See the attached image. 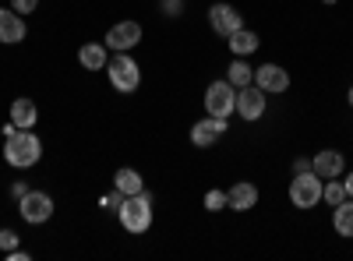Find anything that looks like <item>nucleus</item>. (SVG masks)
Segmentation results:
<instances>
[{
	"mask_svg": "<svg viewBox=\"0 0 353 261\" xmlns=\"http://www.w3.org/2000/svg\"><path fill=\"white\" fill-rule=\"evenodd\" d=\"M4 159L14 169H28L43 159V141L36 138V131H14L11 138H4Z\"/></svg>",
	"mask_w": 353,
	"mask_h": 261,
	"instance_id": "1",
	"label": "nucleus"
},
{
	"mask_svg": "<svg viewBox=\"0 0 353 261\" xmlns=\"http://www.w3.org/2000/svg\"><path fill=\"white\" fill-rule=\"evenodd\" d=\"M121 226L128 229V233H149V226H152V198L149 194H131L121 201Z\"/></svg>",
	"mask_w": 353,
	"mask_h": 261,
	"instance_id": "2",
	"label": "nucleus"
},
{
	"mask_svg": "<svg viewBox=\"0 0 353 261\" xmlns=\"http://www.w3.org/2000/svg\"><path fill=\"white\" fill-rule=\"evenodd\" d=\"M106 74H110V85L117 92H134L141 85V67L128 53H117L113 61H106Z\"/></svg>",
	"mask_w": 353,
	"mask_h": 261,
	"instance_id": "3",
	"label": "nucleus"
},
{
	"mask_svg": "<svg viewBox=\"0 0 353 261\" xmlns=\"http://www.w3.org/2000/svg\"><path fill=\"white\" fill-rule=\"evenodd\" d=\"M290 201H293V209H314L321 201V177L314 169L297 173V177L290 180Z\"/></svg>",
	"mask_w": 353,
	"mask_h": 261,
	"instance_id": "4",
	"label": "nucleus"
},
{
	"mask_svg": "<svg viewBox=\"0 0 353 261\" xmlns=\"http://www.w3.org/2000/svg\"><path fill=\"white\" fill-rule=\"evenodd\" d=\"M205 109H209V117H230L233 109H237V89L223 78V81H212L209 89H205Z\"/></svg>",
	"mask_w": 353,
	"mask_h": 261,
	"instance_id": "5",
	"label": "nucleus"
},
{
	"mask_svg": "<svg viewBox=\"0 0 353 261\" xmlns=\"http://www.w3.org/2000/svg\"><path fill=\"white\" fill-rule=\"evenodd\" d=\"M18 212H21L25 222L39 226V222H46V219L53 216V198H50L46 191H32V187H28V191L18 198Z\"/></svg>",
	"mask_w": 353,
	"mask_h": 261,
	"instance_id": "6",
	"label": "nucleus"
},
{
	"mask_svg": "<svg viewBox=\"0 0 353 261\" xmlns=\"http://www.w3.org/2000/svg\"><path fill=\"white\" fill-rule=\"evenodd\" d=\"M141 43V25L138 21H117L110 25V32H106V46L113 53H128Z\"/></svg>",
	"mask_w": 353,
	"mask_h": 261,
	"instance_id": "7",
	"label": "nucleus"
},
{
	"mask_svg": "<svg viewBox=\"0 0 353 261\" xmlns=\"http://www.w3.org/2000/svg\"><path fill=\"white\" fill-rule=\"evenodd\" d=\"M209 25L216 28L219 36H233L237 28H244V18L233 4H212L209 8Z\"/></svg>",
	"mask_w": 353,
	"mask_h": 261,
	"instance_id": "8",
	"label": "nucleus"
},
{
	"mask_svg": "<svg viewBox=\"0 0 353 261\" xmlns=\"http://www.w3.org/2000/svg\"><path fill=\"white\" fill-rule=\"evenodd\" d=\"M237 113L244 121H261L265 113V92L258 89V85H244V89H237Z\"/></svg>",
	"mask_w": 353,
	"mask_h": 261,
	"instance_id": "9",
	"label": "nucleus"
},
{
	"mask_svg": "<svg viewBox=\"0 0 353 261\" xmlns=\"http://www.w3.org/2000/svg\"><path fill=\"white\" fill-rule=\"evenodd\" d=\"M254 85L261 92H286L290 89V74L279 64H261V67H254Z\"/></svg>",
	"mask_w": 353,
	"mask_h": 261,
	"instance_id": "10",
	"label": "nucleus"
},
{
	"mask_svg": "<svg viewBox=\"0 0 353 261\" xmlns=\"http://www.w3.org/2000/svg\"><path fill=\"white\" fill-rule=\"evenodd\" d=\"M311 169L318 173L321 180H332V177H343L346 159H343V152H336V149H321V152L311 159Z\"/></svg>",
	"mask_w": 353,
	"mask_h": 261,
	"instance_id": "11",
	"label": "nucleus"
},
{
	"mask_svg": "<svg viewBox=\"0 0 353 261\" xmlns=\"http://www.w3.org/2000/svg\"><path fill=\"white\" fill-rule=\"evenodd\" d=\"M223 131H226V117H205L191 127V141L198 145V149H209V145L219 141Z\"/></svg>",
	"mask_w": 353,
	"mask_h": 261,
	"instance_id": "12",
	"label": "nucleus"
},
{
	"mask_svg": "<svg viewBox=\"0 0 353 261\" xmlns=\"http://www.w3.org/2000/svg\"><path fill=\"white\" fill-rule=\"evenodd\" d=\"M25 39V21H21V14L11 8H0V43H8V46H14V43H21Z\"/></svg>",
	"mask_w": 353,
	"mask_h": 261,
	"instance_id": "13",
	"label": "nucleus"
},
{
	"mask_svg": "<svg viewBox=\"0 0 353 261\" xmlns=\"http://www.w3.org/2000/svg\"><path fill=\"white\" fill-rule=\"evenodd\" d=\"M226 198H230V209L233 212H251L258 205V187L251 180H241V184H233L226 191Z\"/></svg>",
	"mask_w": 353,
	"mask_h": 261,
	"instance_id": "14",
	"label": "nucleus"
},
{
	"mask_svg": "<svg viewBox=\"0 0 353 261\" xmlns=\"http://www.w3.org/2000/svg\"><path fill=\"white\" fill-rule=\"evenodd\" d=\"M11 121H14L21 131H32V127L39 124V106H36L32 99L18 96V99L11 103Z\"/></svg>",
	"mask_w": 353,
	"mask_h": 261,
	"instance_id": "15",
	"label": "nucleus"
},
{
	"mask_svg": "<svg viewBox=\"0 0 353 261\" xmlns=\"http://www.w3.org/2000/svg\"><path fill=\"white\" fill-rule=\"evenodd\" d=\"M113 187L121 191L124 198H131V194H141V191H145V180H141V173H138V169L124 166V169H117V177H113Z\"/></svg>",
	"mask_w": 353,
	"mask_h": 261,
	"instance_id": "16",
	"label": "nucleus"
},
{
	"mask_svg": "<svg viewBox=\"0 0 353 261\" xmlns=\"http://www.w3.org/2000/svg\"><path fill=\"white\" fill-rule=\"evenodd\" d=\"M106 46H99V43H85L81 50H78V64L81 67H88V71H99V67H106Z\"/></svg>",
	"mask_w": 353,
	"mask_h": 261,
	"instance_id": "17",
	"label": "nucleus"
},
{
	"mask_svg": "<svg viewBox=\"0 0 353 261\" xmlns=\"http://www.w3.org/2000/svg\"><path fill=\"white\" fill-rule=\"evenodd\" d=\"M226 43H230V50L237 53V56H248V53L258 50V36L251 32V28H237L233 36H226Z\"/></svg>",
	"mask_w": 353,
	"mask_h": 261,
	"instance_id": "18",
	"label": "nucleus"
},
{
	"mask_svg": "<svg viewBox=\"0 0 353 261\" xmlns=\"http://www.w3.org/2000/svg\"><path fill=\"white\" fill-rule=\"evenodd\" d=\"M332 226H336V233L339 237H353V201L346 198L343 205H336V212H332Z\"/></svg>",
	"mask_w": 353,
	"mask_h": 261,
	"instance_id": "19",
	"label": "nucleus"
},
{
	"mask_svg": "<svg viewBox=\"0 0 353 261\" xmlns=\"http://www.w3.org/2000/svg\"><path fill=\"white\" fill-rule=\"evenodd\" d=\"M226 81L233 85V89H244V85H251V81H254V67H251V64H244V61H233V64H230V71H226Z\"/></svg>",
	"mask_w": 353,
	"mask_h": 261,
	"instance_id": "20",
	"label": "nucleus"
},
{
	"mask_svg": "<svg viewBox=\"0 0 353 261\" xmlns=\"http://www.w3.org/2000/svg\"><path fill=\"white\" fill-rule=\"evenodd\" d=\"M350 194H346V184L343 180H336L332 177V184H321V201H329V205L336 209V205H343Z\"/></svg>",
	"mask_w": 353,
	"mask_h": 261,
	"instance_id": "21",
	"label": "nucleus"
},
{
	"mask_svg": "<svg viewBox=\"0 0 353 261\" xmlns=\"http://www.w3.org/2000/svg\"><path fill=\"white\" fill-rule=\"evenodd\" d=\"M205 209H209V212H223V209H230L226 191H209V194H205Z\"/></svg>",
	"mask_w": 353,
	"mask_h": 261,
	"instance_id": "22",
	"label": "nucleus"
},
{
	"mask_svg": "<svg viewBox=\"0 0 353 261\" xmlns=\"http://www.w3.org/2000/svg\"><path fill=\"white\" fill-rule=\"evenodd\" d=\"M18 247V233H14V229H0V251H14Z\"/></svg>",
	"mask_w": 353,
	"mask_h": 261,
	"instance_id": "23",
	"label": "nucleus"
},
{
	"mask_svg": "<svg viewBox=\"0 0 353 261\" xmlns=\"http://www.w3.org/2000/svg\"><path fill=\"white\" fill-rule=\"evenodd\" d=\"M159 4H163V14L166 18H176V14L184 11V0H159Z\"/></svg>",
	"mask_w": 353,
	"mask_h": 261,
	"instance_id": "24",
	"label": "nucleus"
},
{
	"mask_svg": "<svg viewBox=\"0 0 353 261\" xmlns=\"http://www.w3.org/2000/svg\"><path fill=\"white\" fill-rule=\"evenodd\" d=\"M11 8H14L18 14H32V11L39 8V0H11Z\"/></svg>",
	"mask_w": 353,
	"mask_h": 261,
	"instance_id": "25",
	"label": "nucleus"
},
{
	"mask_svg": "<svg viewBox=\"0 0 353 261\" xmlns=\"http://www.w3.org/2000/svg\"><path fill=\"white\" fill-rule=\"evenodd\" d=\"M121 201H124V194L113 187V194H106V198H103V205H106L110 212H121Z\"/></svg>",
	"mask_w": 353,
	"mask_h": 261,
	"instance_id": "26",
	"label": "nucleus"
},
{
	"mask_svg": "<svg viewBox=\"0 0 353 261\" xmlns=\"http://www.w3.org/2000/svg\"><path fill=\"white\" fill-rule=\"evenodd\" d=\"M293 169H297V173H307V169H311V159H297V163H293Z\"/></svg>",
	"mask_w": 353,
	"mask_h": 261,
	"instance_id": "27",
	"label": "nucleus"
},
{
	"mask_svg": "<svg viewBox=\"0 0 353 261\" xmlns=\"http://www.w3.org/2000/svg\"><path fill=\"white\" fill-rule=\"evenodd\" d=\"M25 191H28V184H21V180H18V184H14V187H11V194H14V198H21V194H25Z\"/></svg>",
	"mask_w": 353,
	"mask_h": 261,
	"instance_id": "28",
	"label": "nucleus"
},
{
	"mask_svg": "<svg viewBox=\"0 0 353 261\" xmlns=\"http://www.w3.org/2000/svg\"><path fill=\"white\" fill-rule=\"evenodd\" d=\"M343 184H346V194H350V198H353V173H350V177H346V180H343Z\"/></svg>",
	"mask_w": 353,
	"mask_h": 261,
	"instance_id": "29",
	"label": "nucleus"
},
{
	"mask_svg": "<svg viewBox=\"0 0 353 261\" xmlns=\"http://www.w3.org/2000/svg\"><path fill=\"white\" fill-rule=\"evenodd\" d=\"M350 106H353V85H350Z\"/></svg>",
	"mask_w": 353,
	"mask_h": 261,
	"instance_id": "30",
	"label": "nucleus"
},
{
	"mask_svg": "<svg viewBox=\"0 0 353 261\" xmlns=\"http://www.w3.org/2000/svg\"><path fill=\"white\" fill-rule=\"evenodd\" d=\"M325 4H336V0H325Z\"/></svg>",
	"mask_w": 353,
	"mask_h": 261,
	"instance_id": "31",
	"label": "nucleus"
}]
</instances>
